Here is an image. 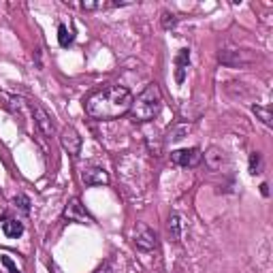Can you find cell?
Here are the masks:
<instances>
[{"mask_svg": "<svg viewBox=\"0 0 273 273\" xmlns=\"http://www.w3.org/2000/svg\"><path fill=\"white\" fill-rule=\"evenodd\" d=\"M133 94L124 85H109L105 90H98L85 100V111L94 120H116L131 111Z\"/></svg>", "mask_w": 273, "mask_h": 273, "instance_id": "cell-1", "label": "cell"}, {"mask_svg": "<svg viewBox=\"0 0 273 273\" xmlns=\"http://www.w3.org/2000/svg\"><path fill=\"white\" fill-rule=\"evenodd\" d=\"M160 109H162L160 88H158L156 83H150L137 98H133V105L128 113H131V118L135 122H150V120L158 118Z\"/></svg>", "mask_w": 273, "mask_h": 273, "instance_id": "cell-2", "label": "cell"}, {"mask_svg": "<svg viewBox=\"0 0 273 273\" xmlns=\"http://www.w3.org/2000/svg\"><path fill=\"white\" fill-rule=\"evenodd\" d=\"M133 241H135V248L141 250V252H154L158 248V235H156V231H154L152 226L143 224V222H139L135 226Z\"/></svg>", "mask_w": 273, "mask_h": 273, "instance_id": "cell-3", "label": "cell"}, {"mask_svg": "<svg viewBox=\"0 0 273 273\" xmlns=\"http://www.w3.org/2000/svg\"><path fill=\"white\" fill-rule=\"evenodd\" d=\"M218 60H220V64H224V66L237 68V66L252 64V62L256 60V53H254V51H248V49H222V51L218 53Z\"/></svg>", "mask_w": 273, "mask_h": 273, "instance_id": "cell-4", "label": "cell"}, {"mask_svg": "<svg viewBox=\"0 0 273 273\" xmlns=\"http://www.w3.org/2000/svg\"><path fill=\"white\" fill-rule=\"evenodd\" d=\"M28 107H30V111H32V116H34V122H37V126H39V131L43 133V137H47V139H51L53 137V133H56V128H53V122H51V118H49V113L43 109L39 103H28Z\"/></svg>", "mask_w": 273, "mask_h": 273, "instance_id": "cell-5", "label": "cell"}, {"mask_svg": "<svg viewBox=\"0 0 273 273\" xmlns=\"http://www.w3.org/2000/svg\"><path fill=\"white\" fill-rule=\"evenodd\" d=\"M64 218L68 222H77V224H92V215L85 211V207L81 205L79 198H70L68 205L64 207Z\"/></svg>", "mask_w": 273, "mask_h": 273, "instance_id": "cell-6", "label": "cell"}, {"mask_svg": "<svg viewBox=\"0 0 273 273\" xmlns=\"http://www.w3.org/2000/svg\"><path fill=\"white\" fill-rule=\"evenodd\" d=\"M171 160H173L177 167H196L201 160H203V154H201L198 148H190V150H175L171 152Z\"/></svg>", "mask_w": 273, "mask_h": 273, "instance_id": "cell-7", "label": "cell"}, {"mask_svg": "<svg viewBox=\"0 0 273 273\" xmlns=\"http://www.w3.org/2000/svg\"><path fill=\"white\" fill-rule=\"evenodd\" d=\"M60 143H62V148L68 152V154H73V156H77L79 152H81V137H79V133L75 131L73 126H66V128H62V133H60Z\"/></svg>", "mask_w": 273, "mask_h": 273, "instance_id": "cell-8", "label": "cell"}, {"mask_svg": "<svg viewBox=\"0 0 273 273\" xmlns=\"http://www.w3.org/2000/svg\"><path fill=\"white\" fill-rule=\"evenodd\" d=\"M81 181L85 186H103L109 184V175L105 169H98V167H88L81 171Z\"/></svg>", "mask_w": 273, "mask_h": 273, "instance_id": "cell-9", "label": "cell"}, {"mask_svg": "<svg viewBox=\"0 0 273 273\" xmlns=\"http://www.w3.org/2000/svg\"><path fill=\"white\" fill-rule=\"evenodd\" d=\"M175 64H177V73H175V79L177 83H184V77H186V68L190 64V49H179L177 58H175Z\"/></svg>", "mask_w": 273, "mask_h": 273, "instance_id": "cell-10", "label": "cell"}, {"mask_svg": "<svg viewBox=\"0 0 273 273\" xmlns=\"http://www.w3.org/2000/svg\"><path fill=\"white\" fill-rule=\"evenodd\" d=\"M167 231H169L171 241H179V239H181V215H179V213H171V215H169Z\"/></svg>", "mask_w": 273, "mask_h": 273, "instance_id": "cell-11", "label": "cell"}, {"mask_svg": "<svg viewBox=\"0 0 273 273\" xmlns=\"http://www.w3.org/2000/svg\"><path fill=\"white\" fill-rule=\"evenodd\" d=\"M224 152L222 150H218V148H211L207 154H205V162H207V167L211 169V171H218V169H222V165H224Z\"/></svg>", "mask_w": 273, "mask_h": 273, "instance_id": "cell-12", "label": "cell"}, {"mask_svg": "<svg viewBox=\"0 0 273 273\" xmlns=\"http://www.w3.org/2000/svg\"><path fill=\"white\" fill-rule=\"evenodd\" d=\"M3 233L11 239H17L20 235H24V224L20 220H7L3 222Z\"/></svg>", "mask_w": 273, "mask_h": 273, "instance_id": "cell-13", "label": "cell"}, {"mask_svg": "<svg viewBox=\"0 0 273 273\" xmlns=\"http://www.w3.org/2000/svg\"><path fill=\"white\" fill-rule=\"evenodd\" d=\"M124 3H105V0H98V3H81L83 11H103V9H113V7H122Z\"/></svg>", "mask_w": 273, "mask_h": 273, "instance_id": "cell-14", "label": "cell"}, {"mask_svg": "<svg viewBox=\"0 0 273 273\" xmlns=\"http://www.w3.org/2000/svg\"><path fill=\"white\" fill-rule=\"evenodd\" d=\"M250 173L252 175H261L263 173V156H261V152H252L250 154Z\"/></svg>", "mask_w": 273, "mask_h": 273, "instance_id": "cell-15", "label": "cell"}, {"mask_svg": "<svg viewBox=\"0 0 273 273\" xmlns=\"http://www.w3.org/2000/svg\"><path fill=\"white\" fill-rule=\"evenodd\" d=\"M58 43H60L62 47H68L70 43H73V32H70L64 24L58 26Z\"/></svg>", "mask_w": 273, "mask_h": 273, "instance_id": "cell-16", "label": "cell"}, {"mask_svg": "<svg viewBox=\"0 0 273 273\" xmlns=\"http://www.w3.org/2000/svg\"><path fill=\"white\" fill-rule=\"evenodd\" d=\"M252 111H254V116H256V118H261V122H263L265 126H271V124H273V118H271V111H269V109L254 105Z\"/></svg>", "mask_w": 273, "mask_h": 273, "instance_id": "cell-17", "label": "cell"}, {"mask_svg": "<svg viewBox=\"0 0 273 273\" xmlns=\"http://www.w3.org/2000/svg\"><path fill=\"white\" fill-rule=\"evenodd\" d=\"M160 24H162L165 30H171V28H175V26H177V17L173 15V13L162 11V15H160Z\"/></svg>", "mask_w": 273, "mask_h": 273, "instance_id": "cell-18", "label": "cell"}, {"mask_svg": "<svg viewBox=\"0 0 273 273\" xmlns=\"http://www.w3.org/2000/svg\"><path fill=\"white\" fill-rule=\"evenodd\" d=\"M13 203H15V207H20L24 213H28V211H30V198H28L26 194H20V196H15V198H13Z\"/></svg>", "mask_w": 273, "mask_h": 273, "instance_id": "cell-19", "label": "cell"}, {"mask_svg": "<svg viewBox=\"0 0 273 273\" xmlns=\"http://www.w3.org/2000/svg\"><path fill=\"white\" fill-rule=\"evenodd\" d=\"M0 263H3V267H5L9 273H22V271L17 269V265L11 261V256H7V254H0Z\"/></svg>", "mask_w": 273, "mask_h": 273, "instance_id": "cell-20", "label": "cell"}, {"mask_svg": "<svg viewBox=\"0 0 273 273\" xmlns=\"http://www.w3.org/2000/svg\"><path fill=\"white\" fill-rule=\"evenodd\" d=\"M188 133H190V126H186V124H184V126H177L175 131L169 135V139H171V141H179V139H184Z\"/></svg>", "mask_w": 273, "mask_h": 273, "instance_id": "cell-21", "label": "cell"}, {"mask_svg": "<svg viewBox=\"0 0 273 273\" xmlns=\"http://www.w3.org/2000/svg\"><path fill=\"white\" fill-rule=\"evenodd\" d=\"M96 273H113V269H111L109 265H103V267H100V269H98Z\"/></svg>", "mask_w": 273, "mask_h": 273, "instance_id": "cell-22", "label": "cell"}, {"mask_svg": "<svg viewBox=\"0 0 273 273\" xmlns=\"http://www.w3.org/2000/svg\"><path fill=\"white\" fill-rule=\"evenodd\" d=\"M261 192H263L265 196H269V186H267V184H263V186H261Z\"/></svg>", "mask_w": 273, "mask_h": 273, "instance_id": "cell-23", "label": "cell"}]
</instances>
